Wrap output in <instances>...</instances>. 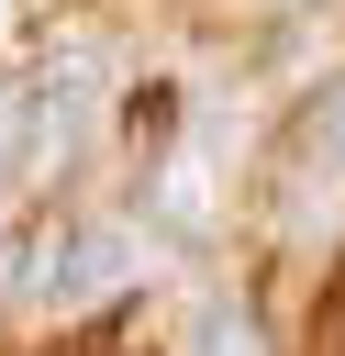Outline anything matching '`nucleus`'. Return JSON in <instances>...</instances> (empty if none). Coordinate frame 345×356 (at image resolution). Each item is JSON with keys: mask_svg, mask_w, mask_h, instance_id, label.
<instances>
[{"mask_svg": "<svg viewBox=\"0 0 345 356\" xmlns=\"http://www.w3.org/2000/svg\"><path fill=\"white\" fill-rule=\"evenodd\" d=\"M178 356H267V334H256V312L234 289H200L189 323H178Z\"/></svg>", "mask_w": 345, "mask_h": 356, "instance_id": "nucleus-2", "label": "nucleus"}, {"mask_svg": "<svg viewBox=\"0 0 345 356\" xmlns=\"http://www.w3.org/2000/svg\"><path fill=\"white\" fill-rule=\"evenodd\" d=\"M33 100H45L56 156H67V145H89V134H100V111H111V44H100V33H67V44L45 56V89H33Z\"/></svg>", "mask_w": 345, "mask_h": 356, "instance_id": "nucleus-1", "label": "nucleus"}, {"mask_svg": "<svg viewBox=\"0 0 345 356\" xmlns=\"http://www.w3.org/2000/svg\"><path fill=\"white\" fill-rule=\"evenodd\" d=\"M312 145H323V167H345V78L323 89V111H312Z\"/></svg>", "mask_w": 345, "mask_h": 356, "instance_id": "nucleus-4", "label": "nucleus"}, {"mask_svg": "<svg viewBox=\"0 0 345 356\" xmlns=\"http://www.w3.org/2000/svg\"><path fill=\"white\" fill-rule=\"evenodd\" d=\"M156 234H178V245H200V234H211V167H200V156H178V167H167V189H156Z\"/></svg>", "mask_w": 345, "mask_h": 356, "instance_id": "nucleus-3", "label": "nucleus"}]
</instances>
